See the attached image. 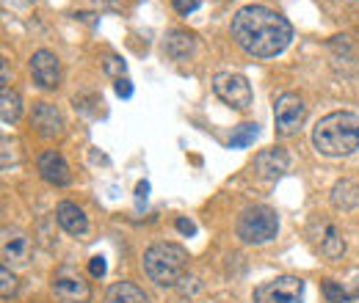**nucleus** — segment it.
<instances>
[{"label":"nucleus","mask_w":359,"mask_h":303,"mask_svg":"<svg viewBox=\"0 0 359 303\" xmlns=\"http://www.w3.org/2000/svg\"><path fill=\"white\" fill-rule=\"evenodd\" d=\"M232 39L249 55L271 58L290 44L293 28L282 14L271 11L266 6H243L232 17Z\"/></svg>","instance_id":"nucleus-1"},{"label":"nucleus","mask_w":359,"mask_h":303,"mask_svg":"<svg viewBox=\"0 0 359 303\" xmlns=\"http://www.w3.org/2000/svg\"><path fill=\"white\" fill-rule=\"evenodd\" d=\"M315 149L326 157H346L359 149V116L351 111H334L323 116L313 130Z\"/></svg>","instance_id":"nucleus-2"},{"label":"nucleus","mask_w":359,"mask_h":303,"mask_svg":"<svg viewBox=\"0 0 359 303\" xmlns=\"http://www.w3.org/2000/svg\"><path fill=\"white\" fill-rule=\"evenodd\" d=\"M188 267V251L177 243H155L152 248H147L144 254V270L147 276L161 284V287H175L180 284Z\"/></svg>","instance_id":"nucleus-3"},{"label":"nucleus","mask_w":359,"mask_h":303,"mask_svg":"<svg viewBox=\"0 0 359 303\" xmlns=\"http://www.w3.org/2000/svg\"><path fill=\"white\" fill-rule=\"evenodd\" d=\"M276 229H279V218L266 204L246 207L241 213V218H238V237L243 243H252V246H260V243L273 240L276 237Z\"/></svg>","instance_id":"nucleus-4"},{"label":"nucleus","mask_w":359,"mask_h":303,"mask_svg":"<svg viewBox=\"0 0 359 303\" xmlns=\"http://www.w3.org/2000/svg\"><path fill=\"white\" fill-rule=\"evenodd\" d=\"M255 303H304V281L296 276H276L255 290Z\"/></svg>","instance_id":"nucleus-5"},{"label":"nucleus","mask_w":359,"mask_h":303,"mask_svg":"<svg viewBox=\"0 0 359 303\" xmlns=\"http://www.w3.org/2000/svg\"><path fill=\"white\" fill-rule=\"evenodd\" d=\"M213 91H216L219 99H224L226 105H232L238 111H246L255 102V94H252L249 80L243 75H235V72H219L213 78Z\"/></svg>","instance_id":"nucleus-6"},{"label":"nucleus","mask_w":359,"mask_h":303,"mask_svg":"<svg viewBox=\"0 0 359 303\" xmlns=\"http://www.w3.org/2000/svg\"><path fill=\"white\" fill-rule=\"evenodd\" d=\"M307 119V105L299 94H282L273 105V122H276V132L279 135H293L304 125Z\"/></svg>","instance_id":"nucleus-7"},{"label":"nucleus","mask_w":359,"mask_h":303,"mask_svg":"<svg viewBox=\"0 0 359 303\" xmlns=\"http://www.w3.org/2000/svg\"><path fill=\"white\" fill-rule=\"evenodd\" d=\"M53 295H55L58 303H89L91 287L78 270L61 267V270L53 276Z\"/></svg>","instance_id":"nucleus-8"},{"label":"nucleus","mask_w":359,"mask_h":303,"mask_svg":"<svg viewBox=\"0 0 359 303\" xmlns=\"http://www.w3.org/2000/svg\"><path fill=\"white\" fill-rule=\"evenodd\" d=\"M307 234H310L315 251H318L320 257H326V260H340V257L346 254V240H343V234L337 232V226H334L332 220H326V218L313 220L310 229H307Z\"/></svg>","instance_id":"nucleus-9"},{"label":"nucleus","mask_w":359,"mask_h":303,"mask_svg":"<svg viewBox=\"0 0 359 303\" xmlns=\"http://www.w3.org/2000/svg\"><path fill=\"white\" fill-rule=\"evenodd\" d=\"M31 72H34V80L42 88H58V83H61V64H58L55 52H50V50L34 52Z\"/></svg>","instance_id":"nucleus-10"},{"label":"nucleus","mask_w":359,"mask_h":303,"mask_svg":"<svg viewBox=\"0 0 359 303\" xmlns=\"http://www.w3.org/2000/svg\"><path fill=\"white\" fill-rule=\"evenodd\" d=\"M0 251H3L6 262H28V257H31V237L17 226H6L3 237H0Z\"/></svg>","instance_id":"nucleus-11"},{"label":"nucleus","mask_w":359,"mask_h":303,"mask_svg":"<svg viewBox=\"0 0 359 303\" xmlns=\"http://www.w3.org/2000/svg\"><path fill=\"white\" fill-rule=\"evenodd\" d=\"M31 122H34V127H36V132H39L42 138H58V135L64 132V119H61L58 108L50 105V102H39V105L34 108Z\"/></svg>","instance_id":"nucleus-12"},{"label":"nucleus","mask_w":359,"mask_h":303,"mask_svg":"<svg viewBox=\"0 0 359 303\" xmlns=\"http://www.w3.org/2000/svg\"><path fill=\"white\" fill-rule=\"evenodd\" d=\"M287 166H290V157L279 146L266 149V152H260L255 157V171H257V176H263V179H279L282 174L287 171Z\"/></svg>","instance_id":"nucleus-13"},{"label":"nucleus","mask_w":359,"mask_h":303,"mask_svg":"<svg viewBox=\"0 0 359 303\" xmlns=\"http://www.w3.org/2000/svg\"><path fill=\"white\" fill-rule=\"evenodd\" d=\"M39 174H42L45 182L58 185V188H61V185H69V179H72L67 160H64L58 152H45V155L39 157Z\"/></svg>","instance_id":"nucleus-14"},{"label":"nucleus","mask_w":359,"mask_h":303,"mask_svg":"<svg viewBox=\"0 0 359 303\" xmlns=\"http://www.w3.org/2000/svg\"><path fill=\"white\" fill-rule=\"evenodd\" d=\"M55 218H58L61 229L69 232V234H83V232L89 229L86 213H83L78 204H72V202H61V204L55 207Z\"/></svg>","instance_id":"nucleus-15"},{"label":"nucleus","mask_w":359,"mask_h":303,"mask_svg":"<svg viewBox=\"0 0 359 303\" xmlns=\"http://www.w3.org/2000/svg\"><path fill=\"white\" fill-rule=\"evenodd\" d=\"M105 303H149V295L130 281H119L105 293Z\"/></svg>","instance_id":"nucleus-16"},{"label":"nucleus","mask_w":359,"mask_h":303,"mask_svg":"<svg viewBox=\"0 0 359 303\" xmlns=\"http://www.w3.org/2000/svg\"><path fill=\"white\" fill-rule=\"evenodd\" d=\"M332 204L337 210H354L359 204V185L354 179H340L332 188Z\"/></svg>","instance_id":"nucleus-17"},{"label":"nucleus","mask_w":359,"mask_h":303,"mask_svg":"<svg viewBox=\"0 0 359 303\" xmlns=\"http://www.w3.org/2000/svg\"><path fill=\"white\" fill-rule=\"evenodd\" d=\"M163 47H166V52H169L175 61H185V58L194 52L196 42H194V36H191L188 31H172L169 39L163 42Z\"/></svg>","instance_id":"nucleus-18"},{"label":"nucleus","mask_w":359,"mask_h":303,"mask_svg":"<svg viewBox=\"0 0 359 303\" xmlns=\"http://www.w3.org/2000/svg\"><path fill=\"white\" fill-rule=\"evenodd\" d=\"M20 113H22V99H20V94L11 91L8 86H3V91H0V116H3V122H6V125H14V122L20 119Z\"/></svg>","instance_id":"nucleus-19"},{"label":"nucleus","mask_w":359,"mask_h":303,"mask_svg":"<svg viewBox=\"0 0 359 303\" xmlns=\"http://www.w3.org/2000/svg\"><path fill=\"white\" fill-rule=\"evenodd\" d=\"M257 125H241L238 130L232 132V138H229V146L232 149H243V146H249V143H255V138H257Z\"/></svg>","instance_id":"nucleus-20"},{"label":"nucleus","mask_w":359,"mask_h":303,"mask_svg":"<svg viewBox=\"0 0 359 303\" xmlns=\"http://www.w3.org/2000/svg\"><path fill=\"white\" fill-rule=\"evenodd\" d=\"M323 295L329 298V303H343V301H351V298H354L351 293H346V290L337 287L334 281H323Z\"/></svg>","instance_id":"nucleus-21"},{"label":"nucleus","mask_w":359,"mask_h":303,"mask_svg":"<svg viewBox=\"0 0 359 303\" xmlns=\"http://www.w3.org/2000/svg\"><path fill=\"white\" fill-rule=\"evenodd\" d=\"M0 293H3V298H11L14 295V290H17V279H14V273L8 270V265H3V270H0Z\"/></svg>","instance_id":"nucleus-22"},{"label":"nucleus","mask_w":359,"mask_h":303,"mask_svg":"<svg viewBox=\"0 0 359 303\" xmlns=\"http://www.w3.org/2000/svg\"><path fill=\"white\" fill-rule=\"evenodd\" d=\"M125 69H128V66H125V61H122V58H116V55L105 58V72H108V75H114L116 80H119V78H125Z\"/></svg>","instance_id":"nucleus-23"},{"label":"nucleus","mask_w":359,"mask_h":303,"mask_svg":"<svg viewBox=\"0 0 359 303\" xmlns=\"http://www.w3.org/2000/svg\"><path fill=\"white\" fill-rule=\"evenodd\" d=\"M172 6L177 8L180 14H191L199 8V0H172Z\"/></svg>","instance_id":"nucleus-24"},{"label":"nucleus","mask_w":359,"mask_h":303,"mask_svg":"<svg viewBox=\"0 0 359 303\" xmlns=\"http://www.w3.org/2000/svg\"><path fill=\"white\" fill-rule=\"evenodd\" d=\"M89 270H91V276L102 279V276H105V270H108V267H105V260H102V257H91V260H89Z\"/></svg>","instance_id":"nucleus-25"},{"label":"nucleus","mask_w":359,"mask_h":303,"mask_svg":"<svg viewBox=\"0 0 359 303\" xmlns=\"http://www.w3.org/2000/svg\"><path fill=\"white\" fill-rule=\"evenodd\" d=\"M116 94H119L122 99H128V97H133V83H130L128 78H119V80H116Z\"/></svg>","instance_id":"nucleus-26"},{"label":"nucleus","mask_w":359,"mask_h":303,"mask_svg":"<svg viewBox=\"0 0 359 303\" xmlns=\"http://www.w3.org/2000/svg\"><path fill=\"white\" fill-rule=\"evenodd\" d=\"M177 229L182 232V234H196V223L194 220H188V218H177Z\"/></svg>","instance_id":"nucleus-27"},{"label":"nucleus","mask_w":359,"mask_h":303,"mask_svg":"<svg viewBox=\"0 0 359 303\" xmlns=\"http://www.w3.org/2000/svg\"><path fill=\"white\" fill-rule=\"evenodd\" d=\"M147 193H149V185H147V182H138V188H135V199L141 202V199H147Z\"/></svg>","instance_id":"nucleus-28"},{"label":"nucleus","mask_w":359,"mask_h":303,"mask_svg":"<svg viewBox=\"0 0 359 303\" xmlns=\"http://www.w3.org/2000/svg\"><path fill=\"white\" fill-rule=\"evenodd\" d=\"M351 295H354V298H359V279L354 281V290H351Z\"/></svg>","instance_id":"nucleus-29"},{"label":"nucleus","mask_w":359,"mask_h":303,"mask_svg":"<svg viewBox=\"0 0 359 303\" xmlns=\"http://www.w3.org/2000/svg\"><path fill=\"white\" fill-rule=\"evenodd\" d=\"M17 6H31V3H36V0H14Z\"/></svg>","instance_id":"nucleus-30"},{"label":"nucleus","mask_w":359,"mask_h":303,"mask_svg":"<svg viewBox=\"0 0 359 303\" xmlns=\"http://www.w3.org/2000/svg\"><path fill=\"white\" fill-rule=\"evenodd\" d=\"M343 3H359V0H343Z\"/></svg>","instance_id":"nucleus-31"}]
</instances>
